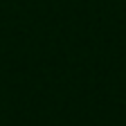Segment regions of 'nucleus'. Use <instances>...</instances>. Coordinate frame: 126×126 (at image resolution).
I'll use <instances>...</instances> for the list:
<instances>
[]
</instances>
